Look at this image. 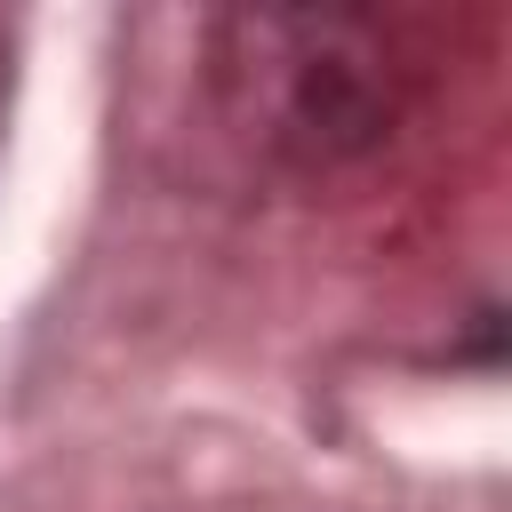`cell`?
Instances as JSON below:
<instances>
[{
	"label": "cell",
	"instance_id": "cell-1",
	"mask_svg": "<svg viewBox=\"0 0 512 512\" xmlns=\"http://www.w3.org/2000/svg\"><path fill=\"white\" fill-rule=\"evenodd\" d=\"M224 32L240 40V56H224L232 88H248L272 144L328 160L384 128V72L352 16H232Z\"/></svg>",
	"mask_w": 512,
	"mask_h": 512
}]
</instances>
